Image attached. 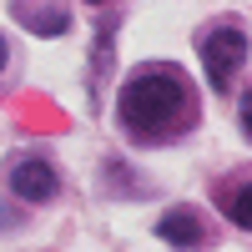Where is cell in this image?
Instances as JSON below:
<instances>
[{"mask_svg":"<svg viewBox=\"0 0 252 252\" xmlns=\"http://www.w3.org/2000/svg\"><path fill=\"white\" fill-rule=\"evenodd\" d=\"M182 116H192V101H187V86L177 71H141L121 86V126L141 141H161Z\"/></svg>","mask_w":252,"mask_h":252,"instance_id":"obj_1","label":"cell"},{"mask_svg":"<svg viewBox=\"0 0 252 252\" xmlns=\"http://www.w3.org/2000/svg\"><path fill=\"white\" fill-rule=\"evenodd\" d=\"M242 61H247V35L237 26H217V31L202 35V66H207L212 91H232Z\"/></svg>","mask_w":252,"mask_h":252,"instance_id":"obj_2","label":"cell"},{"mask_svg":"<svg viewBox=\"0 0 252 252\" xmlns=\"http://www.w3.org/2000/svg\"><path fill=\"white\" fill-rule=\"evenodd\" d=\"M10 192L20 197V202H51L56 197V172H51V161H40V157H20L15 166H10Z\"/></svg>","mask_w":252,"mask_h":252,"instance_id":"obj_3","label":"cell"},{"mask_svg":"<svg viewBox=\"0 0 252 252\" xmlns=\"http://www.w3.org/2000/svg\"><path fill=\"white\" fill-rule=\"evenodd\" d=\"M157 237L161 242H172V247H202L207 242V232H202V217L197 212H187V207H172V212H166L161 222H157Z\"/></svg>","mask_w":252,"mask_h":252,"instance_id":"obj_4","label":"cell"},{"mask_svg":"<svg viewBox=\"0 0 252 252\" xmlns=\"http://www.w3.org/2000/svg\"><path fill=\"white\" fill-rule=\"evenodd\" d=\"M222 207H227V217L237 227H252V182H237L232 192L222 197Z\"/></svg>","mask_w":252,"mask_h":252,"instance_id":"obj_5","label":"cell"},{"mask_svg":"<svg viewBox=\"0 0 252 252\" xmlns=\"http://www.w3.org/2000/svg\"><path fill=\"white\" fill-rule=\"evenodd\" d=\"M0 66H5V40H0Z\"/></svg>","mask_w":252,"mask_h":252,"instance_id":"obj_6","label":"cell"},{"mask_svg":"<svg viewBox=\"0 0 252 252\" xmlns=\"http://www.w3.org/2000/svg\"><path fill=\"white\" fill-rule=\"evenodd\" d=\"M91 5H106V0H91Z\"/></svg>","mask_w":252,"mask_h":252,"instance_id":"obj_7","label":"cell"}]
</instances>
